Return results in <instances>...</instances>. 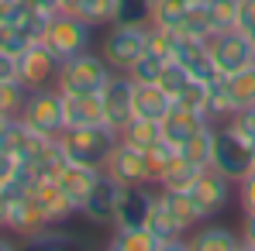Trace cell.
Returning a JSON list of instances; mask_svg holds the SVG:
<instances>
[{"label": "cell", "mask_w": 255, "mask_h": 251, "mask_svg": "<svg viewBox=\"0 0 255 251\" xmlns=\"http://www.w3.org/2000/svg\"><path fill=\"white\" fill-rule=\"evenodd\" d=\"M111 76H114L111 62H107L100 52L86 48V52H80V55L62 59L55 86H59L62 93H100L104 86L111 83Z\"/></svg>", "instance_id": "cell-1"}, {"label": "cell", "mask_w": 255, "mask_h": 251, "mask_svg": "<svg viewBox=\"0 0 255 251\" xmlns=\"http://www.w3.org/2000/svg\"><path fill=\"white\" fill-rule=\"evenodd\" d=\"M118 131L107 124H90V127H66L62 134H59V141H62V152H66V159L69 162H83V166H97L104 168L107 162V155L114 152V145H118Z\"/></svg>", "instance_id": "cell-2"}, {"label": "cell", "mask_w": 255, "mask_h": 251, "mask_svg": "<svg viewBox=\"0 0 255 251\" xmlns=\"http://www.w3.org/2000/svg\"><path fill=\"white\" fill-rule=\"evenodd\" d=\"M42 42L59 55V59H69V55H80L93 45V24H86L80 14L73 10H59L48 17L42 31Z\"/></svg>", "instance_id": "cell-3"}, {"label": "cell", "mask_w": 255, "mask_h": 251, "mask_svg": "<svg viewBox=\"0 0 255 251\" xmlns=\"http://www.w3.org/2000/svg\"><path fill=\"white\" fill-rule=\"evenodd\" d=\"M21 121L35 127L45 138H59L66 131V103H62V89L59 86H42L28 93V103L21 110Z\"/></svg>", "instance_id": "cell-4"}, {"label": "cell", "mask_w": 255, "mask_h": 251, "mask_svg": "<svg viewBox=\"0 0 255 251\" xmlns=\"http://www.w3.org/2000/svg\"><path fill=\"white\" fill-rule=\"evenodd\" d=\"M145 52V28L141 24H107L100 38V55L111 62L114 73H131V66Z\"/></svg>", "instance_id": "cell-5"}, {"label": "cell", "mask_w": 255, "mask_h": 251, "mask_svg": "<svg viewBox=\"0 0 255 251\" xmlns=\"http://www.w3.org/2000/svg\"><path fill=\"white\" fill-rule=\"evenodd\" d=\"M211 166L221 168L235 186L249 175L255 168V152L252 145L245 141V138H238L231 127H217V134H214V155H211Z\"/></svg>", "instance_id": "cell-6"}, {"label": "cell", "mask_w": 255, "mask_h": 251, "mask_svg": "<svg viewBox=\"0 0 255 251\" xmlns=\"http://www.w3.org/2000/svg\"><path fill=\"white\" fill-rule=\"evenodd\" d=\"M207 48H211V59H214V66H217L221 76H231L238 69L255 66V38H249L238 28L214 31L211 38H207Z\"/></svg>", "instance_id": "cell-7"}, {"label": "cell", "mask_w": 255, "mask_h": 251, "mask_svg": "<svg viewBox=\"0 0 255 251\" xmlns=\"http://www.w3.org/2000/svg\"><path fill=\"white\" fill-rule=\"evenodd\" d=\"M231 193H235V182L214 166H204L200 175L193 179V186L186 189V196L193 200V207L200 213V220H214L221 210L231 203Z\"/></svg>", "instance_id": "cell-8"}, {"label": "cell", "mask_w": 255, "mask_h": 251, "mask_svg": "<svg viewBox=\"0 0 255 251\" xmlns=\"http://www.w3.org/2000/svg\"><path fill=\"white\" fill-rule=\"evenodd\" d=\"M104 172L111 179H118L121 186H155V172H152V162H148V152L128 145L121 138H118L114 152L107 155Z\"/></svg>", "instance_id": "cell-9"}, {"label": "cell", "mask_w": 255, "mask_h": 251, "mask_svg": "<svg viewBox=\"0 0 255 251\" xmlns=\"http://www.w3.org/2000/svg\"><path fill=\"white\" fill-rule=\"evenodd\" d=\"M59 66H62V59H59L42 38H35V42L17 55V80L28 86V89L55 86V80H59Z\"/></svg>", "instance_id": "cell-10"}, {"label": "cell", "mask_w": 255, "mask_h": 251, "mask_svg": "<svg viewBox=\"0 0 255 251\" xmlns=\"http://www.w3.org/2000/svg\"><path fill=\"white\" fill-rule=\"evenodd\" d=\"M100 100H104V124L121 134L134 117V80L128 73H114L111 83L100 89Z\"/></svg>", "instance_id": "cell-11"}, {"label": "cell", "mask_w": 255, "mask_h": 251, "mask_svg": "<svg viewBox=\"0 0 255 251\" xmlns=\"http://www.w3.org/2000/svg\"><path fill=\"white\" fill-rule=\"evenodd\" d=\"M121 182L111 179L107 172L97 179V186L86 193V200L80 203V217H86L97 227H114L118 224V200H121Z\"/></svg>", "instance_id": "cell-12"}, {"label": "cell", "mask_w": 255, "mask_h": 251, "mask_svg": "<svg viewBox=\"0 0 255 251\" xmlns=\"http://www.w3.org/2000/svg\"><path fill=\"white\" fill-rule=\"evenodd\" d=\"M45 134H38L35 127H28L21 117H7L3 124H0V148H7L21 166L24 162H31L38 152L45 148Z\"/></svg>", "instance_id": "cell-13"}, {"label": "cell", "mask_w": 255, "mask_h": 251, "mask_svg": "<svg viewBox=\"0 0 255 251\" xmlns=\"http://www.w3.org/2000/svg\"><path fill=\"white\" fill-rule=\"evenodd\" d=\"M31 196L38 200V207L45 210V217L59 227V224H66L73 213H80L76 203L66 196V189L55 182V175H38V179H31Z\"/></svg>", "instance_id": "cell-14"}, {"label": "cell", "mask_w": 255, "mask_h": 251, "mask_svg": "<svg viewBox=\"0 0 255 251\" xmlns=\"http://www.w3.org/2000/svg\"><path fill=\"white\" fill-rule=\"evenodd\" d=\"M45 227H52V220L45 217V210L38 207V200L28 193H14L10 196V213H7V231L21 234V238H31Z\"/></svg>", "instance_id": "cell-15"}, {"label": "cell", "mask_w": 255, "mask_h": 251, "mask_svg": "<svg viewBox=\"0 0 255 251\" xmlns=\"http://www.w3.org/2000/svg\"><path fill=\"white\" fill-rule=\"evenodd\" d=\"M172 59H179V62L190 69V76H193V80L211 83V80H217V76H221V73H217V66H214V59H211V48H207V42H204V38L176 35Z\"/></svg>", "instance_id": "cell-16"}, {"label": "cell", "mask_w": 255, "mask_h": 251, "mask_svg": "<svg viewBox=\"0 0 255 251\" xmlns=\"http://www.w3.org/2000/svg\"><path fill=\"white\" fill-rule=\"evenodd\" d=\"M155 203V186H125L118 200V224L114 227H148V213Z\"/></svg>", "instance_id": "cell-17"}, {"label": "cell", "mask_w": 255, "mask_h": 251, "mask_svg": "<svg viewBox=\"0 0 255 251\" xmlns=\"http://www.w3.org/2000/svg\"><path fill=\"white\" fill-rule=\"evenodd\" d=\"M104 175V168L97 166H83V162H69L66 159V166L59 168V175H55V182L66 189V196L76 203V210H80V203L86 200V193L97 186V179Z\"/></svg>", "instance_id": "cell-18"}, {"label": "cell", "mask_w": 255, "mask_h": 251, "mask_svg": "<svg viewBox=\"0 0 255 251\" xmlns=\"http://www.w3.org/2000/svg\"><path fill=\"white\" fill-rule=\"evenodd\" d=\"M162 124V141H169L172 148H179L186 138H193L197 131L204 124H211L204 114H197V110H190V107H183V103H172V110L159 121Z\"/></svg>", "instance_id": "cell-19"}, {"label": "cell", "mask_w": 255, "mask_h": 251, "mask_svg": "<svg viewBox=\"0 0 255 251\" xmlns=\"http://www.w3.org/2000/svg\"><path fill=\"white\" fill-rule=\"evenodd\" d=\"M66 103V127L104 124V100L100 93H62Z\"/></svg>", "instance_id": "cell-20"}, {"label": "cell", "mask_w": 255, "mask_h": 251, "mask_svg": "<svg viewBox=\"0 0 255 251\" xmlns=\"http://www.w3.org/2000/svg\"><path fill=\"white\" fill-rule=\"evenodd\" d=\"M190 248L193 251H242L245 241H242V234H235L231 227H224V224H207V220H204V227H197V231L190 234Z\"/></svg>", "instance_id": "cell-21"}, {"label": "cell", "mask_w": 255, "mask_h": 251, "mask_svg": "<svg viewBox=\"0 0 255 251\" xmlns=\"http://www.w3.org/2000/svg\"><path fill=\"white\" fill-rule=\"evenodd\" d=\"M169 93L159 83H134V117H152V121H162L172 110Z\"/></svg>", "instance_id": "cell-22"}, {"label": "cell", "mask_w": 255, "mask_h": 251, "mask_svg": "<svg viewBox=\"0 0 255 251\" xmlns=\"http://www.w3.org/2000/svg\"><path fill=\"white\" fill-rule=\"evenodd\" d=\"M107 245H111V251H159L162 238L152 227H114Z\"/></svg>", "instance_id": "cell-23"}, {"label": "cell", "mask_w": 255, "mask_h": 251, "mask_svg": "<svg viewBox=\"0 0 255 251\" xmlns=\"http://www.w3.org/2000/svg\"><path fill=\"white\" fill-rule=\"evenodd\" d=\"M224 96H228L231 110L255 107V66L238 69V73H231V76H224Z\"/></svg>", "instance_id": "cell-24"}, {"label": "cell", "mask_w": 255, "mask_h": 251, "mask_svg": "<svg viewBox=\"0 0 255 251\" xmlns=\"http://www.w3.org/2000/svg\"><path fill=\"white\" fill-rule=\"evenodd\" d=\"M200 168L204 166H197V162H190L186 155H172L169 159V166H166V172H162V179H159V186H166V189H190L193 186V179L200 175Z\"/></svg>", "instance_id": "cell-25"}, {"label": "cell", "mask_w": 255, "mask_h": 251, "mask_svg": "<svg viewBox=\"0 0 255 251\" xmlns=\"http://www.w3.org/2000/svg\"><path fill=\"white\" fill-rule=\"evenodd\" d=\"M121 141L134 145V148H141V152H148L152 145L162 141V124L152 121V117H131L128 127L121 131Z\"/></svg>", "instance_id": "cell-26"}, {"label": "cell", "mask_w": 255, "mask_h": 251, "mask_svg": "<svg viewBox=\"0 0 255 251\" xmlns=\"http://www.w3.org/2000/svg\"><path fill=\"white\" fill-rule=\"evenodd\" d=\"M176 35H190V38H204V42L214 35V24H211V14H207L204 0H193V3L183 10V17H179V24H176Z\"/></svg>", "instance_id": "cell-27"}, {"label": "cell", "mask_w": 255, "mask_h": 251, "mask_svg": "<svg viewBox=\"0 0 255 251\" xmlns=\"http://www.w3.org/2000/svg\"><path fill=\"white\" fill-rule=\"evenodd\" d=\"M214 134H217V127H214V121L211 124H204L193 138H186L176 152L179 155H186L190 162H197V166H211V155H214Z\"/></svg>", "instance_id": "cell-28"}, {"label": "cell", "mask_w": 255, "mask_h": 251, "mask_svg": "<svg viewBox=\"0 0 255 251\" xmlns=\"http://www.w3.org/2000/svg\"><path fill=\"white\" fill-rule=\"evenodd\" d=\"M155 0H114V24H152Z\"/></svg>", "instance_id": "cell-29"}, {"label": "cell", "mask_w": 255, "mask_h": 251, "mask_svg": "<svg viewBox=\"0 0 255 251\" xmlns=\"http://www.w3.org/2000/svg\"><path fill=\"white\" fill-rule=\"evenodd\" d=\"M28 93H31V89L21 83V80L0 83V121L21 117V110H24V103H28Z\"/></svg>", "instance_id": "cell-30"}, {"label": "cell", "mask_w": 255, "mask_h": 251, "mask_svg": "<svg viewBox=\"0 0 255 251\" xmlns=\"http://www.w3.org/2000/svg\"><path fill=\"white\" fill-rule=\"evenodd\" d=\"M73 14H80L93 28H107V24H114V0H76Z\"/></svg>", "instance_id": "cell-31"}, {"label": "cell", "mask_w": 255, "mask_h": 251, "mask_svg": "<svg viewBox=\"0 0 255 251\" xmlns=\"http://www.w3.org/2000/svg\"><path fill=\"white\" fill-rule=\"evenodd\" d=\"M207 14H211L214 31H228L238 24V10H242V0H204Z\"/></svg>", "instance_id": "cell-32"}, {"label": "cell", "mask_w": 255, "mask_h": 251, "mask_svg": "<svg viewBox=\"0 0 255 251\" xmlns=\"http://www.w3.org/2000/svg\"><path fill=\"white\" fill-rule=\"evenodd\" d=\"M193 76H190V69L179 62V59H166V66H162V73H159V86L169 93L172 100L186 89V83H190Z\"/></svg>", "instance_id": "cell-33"}, {"label": "cell", "mask_w": 255, "mask_h": 251, "mask_svg": "<svg viewBox=\"0 0 255 251\" xmlns=\"http://www.w3.org/2000/svg\"><path fill=\"white\" fill-rule=\"evenodd\" d=\"M162 66H166V59L145 48V52H141V59L131 66V73H128V76H131L134 83H159V73H162Z\"/></svg>", "instance_id": "cell-34"}, {"label": "cell", "mask_w": 255, "mask_h": 251, "mask_svg": "<svg viewBox=\"0 0 255 251\" xmlns=\"http://www.w3.org/2000/svg\"><path fill=\"white\" fill-rule=\"evenodd\" d=\"M224 124L231 127L238 138H245L249 145H255V107H242V110H231Z\"/></svg>", "instance_id": "cell-35"}, {"label": "cell", "mask_w": 255, "mask_h": 251, "mask_svg": "<svg viewBox=\"0 0 255 251\" xmlns=\"http://www.w3.org/2000/svg\"><path fill=\"white\" fill-rule=\"evenodd\" d=\"M31 42H35V38H28L17 24H0V52H7V55H21Z\"/></svg>", "instance_id": "cell-36"}, {"label": "cell", "mask_w": 255, "mask_h": 251, "mask_svg": "<svg viewBox=\"0 0 255 251\" xmlns=\"http://www.w3.org/2000/svg\"><path fill=\"white\" fill-rule=\"evenodd\" d=\"M17 175H21V162H17L7 148H0V189H7Z\"/></svg>", "instance_id": "cell-37"}, {"label": "cell", "mask_w": 255, "mask_h": 251, "mask_svg": "<svg viewBox=\"0 0 255 251\" xmlns=\"http://www.w3.org/2000/svg\"><path fill=\"white\" fill-rule=\"evenodd\" d=\"M238 203H242V213H255V168L238 182Z\"/></svg>", "instance_id": "cell-38"}, {"label": "cell", "mask_w": 255, "mask_h": 251, "mask_svg": "<svg viewBox=\"0 0 255 251\" xmlns=\"http://www.w3.org/2000/svg\"><path fill=\"white\" fill-rule=\"evenodd\" d=\"M238 31H245L249 38H255V0H242V10H238Z\"/></svg>", "instance_id": "cell-39"}, {"label": "cell", "mask_w": 255, "mask_h": 251, "mask_svg": "<svg viewBox=\"0 0 255 251\" xmlns=\"http://www.w3.org/2000/svg\"><path fill=\"white\" fill-rule=\"evenodd\" d=\"M52 227H55V224H52ZM52 227H45V231H38V234H31L28 241H31V245H69V241H73L69 234H62V231L55 234Z\"/></svg>", "instance_id": "cell-40"}, {"label": "cell", "mask_w": 255, "mask_h": 251, "mask_svg": "<svg viewBox=\"0 0 255 251\" xmlns=\"http://www.w3.org/2000/svg\"><path fill=\"white\" fill-rule=\"evenodd\" d=\"M10 80H17V55L0 52V83H10Z\"/></svg>", "instance_id": "cell-41"}, {"label": "cell", "mask_w": 255, "mask_h": 251, "mask_svg": "<svg viewBox=\"0 0 255 251\" xmlns=\"http://www.w3.org/2000/svg\"><path fill=\"white\" fill-rule=\"evenodd\" d=\"M242 241H245V248L255 251V213H245V220H242Z\"/></svg>", "instance_id": "cell-42"}, {"label": "cell", "mask_w": 255, "mask_h": 251, "mask_svg": "<svg viewBox=\"0 0 255 251\" xmlns=\"http://www.w3.org/2000/svg\"><path fill=\"white\" fill-rule=\"evenodd\" d=\"M21 3H31V0H21Z\"/></svg>", "instance_id": "cell-43"}, {"label": "cell", "mask_w": 255, "mask_h": 251, "mask_svg": "<svg viewBox=\"0 0 255 251\" xmlns=\"http://www.w3.org/2000/svg\"><path fill=\"white\" fill-rule=\"evenodd\" d=\"M0 124H3V121H0Z\"/></svg>", "instance_id": "cell-44"}]
</instances>
